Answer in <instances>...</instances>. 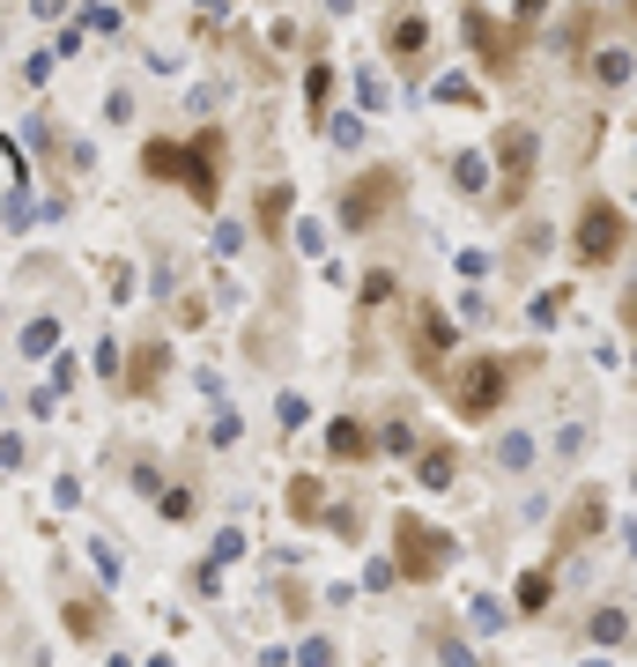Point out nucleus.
<instances>
[{
	"label": "nucleus",
	"instance_id": "obj_2",
	"mask_svg": "<svg viewBox=\"0 0 637 667\" xmlns=\"http://www.w3.org/2000/svg\"><path fill=\"white\" fill-rule=\"evenodd\" d=\"M393 542H400V571H408V579H438L445 556H452V542L430 534L422 519H393Z\"/></svg>",
	"mask_w": 637,
	"mask_h": 667
},
{
	"label": "nucleus",
	"instance_id": "obj_10",
	"mask_svg": "<svg viewBox=\"0 0 637 667\" xmlns=\"http://www.w3.org/2000/svg\"><path fill=\"white\" fill-rule=\"evenodd\" d=\"M422 45H430V23H422V15H400V23H393V60H400V67H422Z\"/></svg>",
	"mask_w": 637,
	"mask_h": 667
},
{
	"label": "nucleus",
	"instance_id": "obj_1",
	"mask_svg": "<svg viewBox=\"0 0 637 667\" xmlns=\"http://www.w3.org/2000/svg\"><path fill=\"white\" fill-rule=\"evenodd\" d=\"M504 378H512V371L497 364V356H467V364L452 371V386H445V394H452V408H460L467 423H482L497 400H504Z\"/></svg>",
	"mask_w": 637,
	"mask_h": 667
},
{
	"label": "nucleus",
	"instance_id": "obj_14",
	"mask_svg": "<svg viewBox=\"0 0 637 667\" xmlns=\"http://www.w3.org/2000/svg\"><path fill=\"white\" fill-rule=\"evenodd\" d=\"M148 171H156V178H178V148L156 142V148H148Z\"/></svg>",
	"mask_w": 637,
	"mask_h": 667
},
{
	"label": "nucleus",
	"instance_id": "obj_8",
	"mask_svg": "<svg viewBox=\"0 0 637 667\" xmlns=\"http://www.w3.org/2000/svg\"><path fill=\"white\" fill-rule=\"evenodd\" d=\"M467 30H474V45H482V60H490L497 74H504V67H512V60H519V52H512V38H504V30H497L490 15H482V8L467 15Z\"/></svg>",
	"mask_w": 637,
	"mask_h": 667
},
{
	"label": "nucleus",
	"instance_id": "obj_11",
	"mask_svg": "<svg viewBox=\"0 0 637 667\" xmlns=\"http://www.w3.org/2000/svg\"><path fill=\"white\" fill-rule=\"evenodd\" d=\"M416 475H422V482H430V490H445V482H452V445H422Z\"/></svg>",
	"mask_w": 637,
	"mask_h": 667
},
{
	"label": "nucleus",
	"instance_id": "obj_16",
	"mask_svg": "<svg viewBox=\"0 0 637 667\" xmlns=\"http://www.w3.org/2000/svg\"><path fill=\"white\" fill-rule=\"evenodd\" d=\"M593 638L615 645V638H623V616H608V608H601V616H593Z\"/></svg>",
	"mask_w": 637,
	"mask_h": 667
},
{
	"label": "nucleus",
	"instance_id": "obj_12",
	"mask_svg": "<svg viewBox=\"0 0 637 667\" xmlns=\"http://www.w3.org/2000/svg\"><path fill=\"white\" fill-rule=\"evenodd\" d=\"M334 452H348V460H356V452H370V430L356 416H342V423H334Z\"/></svg>",
	"mask_w": 637,
	"mask_h": 667
},
{
	"label": "nucleus",
	"instance_id": "obj_6",
	"mask_svg": "<svg viewBox=\"0 0 637 667\" xmlns=\"http://www.w3.org/2000/svg\"><path fill=\"white\" fill-rule=\"evenodd\" d=\"M445 356H452V326H445V312L422 304L416 312V371H438Z\"/></svg>",
	"mask_w": 637,
	"mask_h": 667
},
{
	"label": "nucleus",
	"instance_id": "obj_4",
	"mask_svg": "<svg viewBox=\"0 0 637 667\" xmlns=\"http://www.w3.org/2000/svg\"><path fill=\"white\" fill-rule=\"evenodd\" d=\"M393 194H400V178L393 171H370V178H356L342 194V216H348V230H364V222H378L393 208Z\"/></svg>",
	"mask_w": 637,
	"mask_h": 667
},
{
	"label": "nucleus",
	"instance_id": "obj_3",
	"mask_svg": "<svg viewBox=\"0 0 637 667\" xmlns=\"http://www.w3.org/2000/svg\"><path fill=\"white\" fill-rule=\"evenodd\" d=\"M623 238H630L623 208H615V200H593L586 222H578V260H593V268H601V260H615V252H623Z\"/></svg>",
	"mask_w": 637,
	"mask_h": 667
},
{
	"label": "nucleus",
	"instance_id": "obj_15",
	"mask_svg": "<svg viewBox=\"0 0 637 667\" xmlns=\"http://www.w3.org/2000/svg\"><path fill=\"white\" fill-rule=\"evenodd\" d=\"M156 378H164V348H148L142 364H134V386H156Z\"/></svg>",
	"mask_w": 637,
	"mask_h": 667
},
{
	"label": "nucleus",
	"instance_id": "obj_13",
	"mask_svg": "<svg viewBox=\"0 0 637 667\" xmlns=\"http://www.w3.org/2000/svg\"><path fill=\"white\" fill-rule=\"evenodd\" d=\"M541 601H549V571H526V579H519V608H526V616H534Z\"/></svg>",
	"mask_w": 637,
	"mask_h": 667
},
{
	"label": "nucleus",
	"instance_id": "obj_5",
	"mask_svg": "<svg viewBox=\"0 0 637 667\" xmlns=\"http://www.w3.org/2000/svg\"><path fill=\"white\" fill-rule=\"evenodd\" d=\"M178 164H186V186H194V200H216L222 194V134H200L194 148H178Z\"/></svg>",
	"mask_w": 637,
	"mask_h": 667
},
{
	"label": "nucleus",
	"instance_id": "obj_9",
	"mask_svg": "<svg viewBox=\"0 0 637 667\" xmlns=\"http://www.w3.org/2000/svg\"><path fill=\"white\" fill-rule=\"evenodd\" d=\"M601 512H608V497H601V490H586V497H578V504L564 512V534H556V542H564V549H578V542L593 534V519H601Z\"/></svg>",
	"mask_w": 637,
	"mask_h": 667
},
{
	"label": "nucleus",
	"instance_id": "obj_7",
	"mask_svg": "<svg viewBox=\"0 0 637 667\" xmlns=\"http://www.w3.org/2000/svg\"><path fill=\"white\" fill-rule=\"evenodd\" d=\"M526 178H534V134L512 126V134H504V200L526 194Z\"/></svg>",
	"mask_w": 637,
	"mask_h": 667
}]
</instances>
